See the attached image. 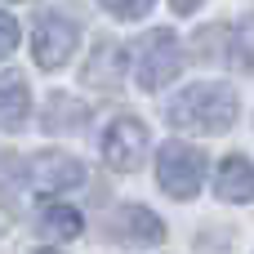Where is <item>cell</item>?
<instances>
[{"label": "cell", "instance_id": "cell-6", "mask_svg": "<svg viewBox=\"0 0 254 254\" xmlns=\"http://www.w3.org/2000/svg\"><path fill=\"white\" fill-rule=\"evenodd\" d=\"M107 232H112V241H121V246H156V241H165V223H161L147 205H121V210L107 219Z\"/></svg>", "mask_w": 254, "mask_h": 254}, {"label": "cell", "instance_id": "cell-11", "mask_svg": "<svg viewBox=\"0 0 254 254\" xmlns=\"http://www.w3.org/2000/svg\"><path fill=\"white\" fill-rule=\"evenodd\" d=\"M40 121H45L49 134H76L80 125H89V107L80 98H71V94H54Z\"/></svg>", "mask_w": 254, "mask_h": 254}, {"label": "cell", "instance_id": "cell-15", "mask_svg": "<svg viewBox=\"0 0 254 254\" xmlns=\"http://www.w3.org/2000/svg\"><path fill=\"white\" fill-rule=\"evenodd\" d=\"M13 45H18V22H13L9 13H0V58L13 54Z\"/></svg>", "mask_w": 254, "mask_h": 254}, {"label": "cell", "instance_id": "cell-17", "mask_svg": "<svg viewBox=\"0 0 254 254\" xmlns=\"http://www.w3.org/2000/svg\"><path fill=\"white\" fill-rule=\"evenodd\" d=\"M45 254H54V250H45Z\"/></svg>", "mask_w": 254, "mask_h": 254}, {"label": "cell", "instance_id": "cell-12", "mask_svg": "<svg viewBox=\"0 0 254 254\" xmlns=\"http://www.w3.org/2000/svg\"><path fill=\"white\" fill-rule=\"evenodd\" d=\"M36 228H40V237H49V241H76V237L85 232V219H80L71 205H58V201H49V205H40V214H36Z\"/></svg>", "mask_w": 254, "mask_h": 254}, {"label": "cell", "instance_id": "cell-14", "mask_svg": "<svg viewBox=\"0 0 254 254\" xmlns=\"http://www.w3.org/2000/svg\"><path fill=\"white\" fill-rule=\"evenodd\" d=\"M103 9L116 13V18H143L152 9V0H103Z\"/></svg>", "mask_w": 254, "mask_h": 254}, {"label": "cell", "instance_id": "cell-13", "mask_svg": "<svg viewBox=\"0 0 254 254\" xmlns=\"http://www.w3.org/2000/svg\"><path fill=\"white\" fill-rule=\"evenodd\" d=\"M223 63L228 67H254V13H246L237 27H223Z\"/></svg>", "mask_w": 254, "mask_h": 254}, {"label": "cell", "instance_id": "cell-3", "mask_svg": "<svg viewBox=\"0 0 254 254\" xmlns=\"http://www.w3.org/2000/svg\"><path fill=\"white\" fill-rule=\"evenodd\" d=\"M201 179H205V152L201 147H188V143H165L161 147V156H156L161 192H170L174 201H192L201 192Z\"/></svg>", "mask_w": 254, "mask_h": 254}, {"label": "cell", "instance_id": "cell-9", "mask_svg": "<svg viewBox=\"0 0 254 254\" xmlns=\"http://www.w3.org/2000/svg\"><path fill=\"white\" fill-rule=\"evenodd\" d=\"M214 192H219V201H232V205L254 201V165L246 156H228L214 174Z\"/></svg>", "mask_w": 254, "mask_h": 254}, {"label": "cell", "instance_id": "cell-2", "mask_svg": "<svg viewBox=\"0 0 254 254\" xmlns=\"http://www.w3.org/2000/svg\"><path fill=\"white\" fill-rule=\"evenodd\" d=\"M183 71V45L174 31H147L134 49V76L143 89H165L174 76Z\"/></svg>", "mask_w": 254, "mask_h": 254}, {"label": "cell", "instance_id": "cell-1", "mask_svg": "<svg viewBox=\"0 0 254 254\" xmlns=\"http://www.w3.org/2000/svg\"><path fill=\"white\" fill-rule=\"evenodd\" d=\"M165 116H170L174 129H188V134H223L241 116V103H237V94L228 85L205 80V85H192V89L174 94Z\"/></svg>", "mask_w": 254, "mask_h": 254}, {"label": "cell", "instance_id": "cell-7", "mask_svg": "<svg viewBox=\"0 0 254 254\" xmlns=\"http://www.w3.org/2000/svg\"><path fill=\"white\" fill-rule=\"evenodd\" d=\"M27 174L45 192H67V188H80L85 183V165L76 156H67V152H36Z\"/></svg>", "mask_w": 254, "mask_h": 254}, {"label": "cell", "instance_id": "cell-4", "mask_svg": "<svg viewBox=\"0 0 254 254\" xmlns=\"http://www.w3.org/2000/svg\"><path fill=\"white\" fill-rule=\"evenodd\" d=\"M31 54H36V67L45 71L67 67V58L76 54V22L63 13H45L31 31Z\"/></svg>", "mask_w": 254, "mask_h": 254}, {"label": "cell", "instance_id": "cell-10", "mask_svg": "<svg viewBox=\"0 0 254 254\" xmlns=\"http://www.w3.org/2000/svg\"><path fill=\"white\" fill-rule=\"evenodd\" d=\"M31 116V89L18 71H0V125L4 129H18L27 125Z\"/></svg>", "mask_w": 254, "mask_h": 254}, {"label": "cell", "instance_id": "cell-8", "mask_svg": "<svg viewBox=\"0 0 254 254\" xmlns=\"http://www.w3.org/2000/svg\"><path fill=\"white\" fill-rule=\"evenodd\" d=\"M80 80H85V85H94V89H116V85L125 80V49H121V45H112V40H103V45L89 54V63H85V71H80Z\"/></svg>", "mask_w": 254, "mask_h": 254}, {"label": "cell", "instance_id": "cell-16", "mask_svg": "<svg viewBox=\"0 0 254 254\" xmlns=\"http://www.w3.org/2000/svg\"><path fill=\"white\" fill-rule=\"evenodd\" d=\"M170 4H174V13H196L205 0H170Z\"/></svg>", "mask_w": 254, "mask_h": 254}, {"label": "cell", "instance_id": "cell-5", "mask_svg": "<svg viewBox=\"0 0 254 254\" xmlns=\"http://www.w3.org/2000/svg\"><path fill=\"white\" fill-rule=\"evenodd\" d=\"M143 156H147V129H143V121H138V116L112 121L107 134H103V161H107L112 170L129 174V170L143 165Z\"/></svg>", "mask_w": 254, "mask_h": 254}]
</instances>
